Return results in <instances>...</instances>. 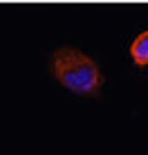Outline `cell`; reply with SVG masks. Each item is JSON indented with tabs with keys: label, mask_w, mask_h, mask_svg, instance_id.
<instances>
[{
	"label": "cell",
	"mask_w": 148,
	"mask_h": 155,
	"mask_svg": "<svg viewBox=\"0 0 148 155\" xmlns=\"http://www.w3.org/2000/svg\"><path fill=\"white\" fill-rule=\"evenodd\" d=\"M51 73L57 83L81 96H98L105 78L91 56L72 46H63L52 52Z\"/></svg>",
	"instance_id": "cell-1"
},
{
	"label": "cell",
	"mask_w": 148,
	"mask_h": 155,
	"mask_svg": "<svg viewBox=\"0 0 148 155\" xmlns=\"http://www.w3.org/2000/svg\"><path fill=\"white\" fill-rule=\"evenodd\" d=\"M130 58L140 68L148 66V31H143L133 39L130 46Z\"/></svg>",
	"instance_id": "cell-2"
}]
</instances>
